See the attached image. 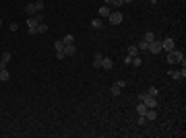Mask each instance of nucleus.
Returning a JSON list of instances; mask_svg holds the SVG:
<instances>
[{
    "instance_id": "4",
    "label": "nucleus",
    "mask_w": 186,
    "mask_h": 138,
    "mask_svg": "<svg viewBox=\"0 0 186 138\" xmlns=\"http://www.w3.org/2000/svg\"><path fill=\"white\" fill-rule=\"evenodd\" d=\"M168 74H170V79H174V81H184L186 68H182V70H170Z\"/></svg>"
},
{
    "instance_id": "3",
    "label": "nucleus",
    "mask_w": 186,
    "mask_h": 138,
    "mask_svg": "<svg viewBox=\"0 0 186 138\" xmlns=\"http://www.w3.org/2000/svg\"><path fill=\"white\" fill-rule=\"evenodd\" d=\"M108 21H110V25H120L122 21H124V14H122L120 11H112L110 17H108Z\"/></svg>"
},
{
    "instance_id": "14",
    "label": "nucleus",
    "mask_w": 186,
    "mask_h": 138,
    "mask_svg": "<svg viewBox=\"0 0 186 138\" xmlns=\"http://www.w3.org/2000/svg\"><path fill=\"white\" fill-rule=\"evenodd\" d=\"M110 93H112V95H114V97H118V95H120V93H122V87H120V85H114V87H112V89H110Z\"/></svg>"
},
{
    "instance_id": "6",
    "label": "nucleus",
    "mask_w": 186,
    "mask_h": 138,
    "mask_svg": "<svg viewBox=\"0 0 186 138\" xmlns=\"http://www.w3.org/2000/svg\"><path fill=\"white\" fill-rule=\"evenodd\" d=\"M147 52H151V54H159V52H161V41H157V39L151 41L149 47H147Z\"/></svg>"
},
{
    "instance_id": "10",
    "label": "nucleus",
    "mask_w": 186,
    "mask_h": 138,
    "mask_svg": "<svg viewBox=\"0 0 186 138\" xmlns=\"http://www.w3.org/2000/svg\"><path fill=\"white\" fill-rule=\"evenodd\" d=\"M145 117H147L149 122H153V120H157V111H155V107H153V109H147V114H145Z\"/></svg>"
},
{
    "instance_id": "17",
    "label": "nucleus",
    "mask_w": 186,
    "mask_h": 138,
    "mask_svg": "<svg viewBox=\"0 0 186 138\" xmlns=\"http://www.w3.org/2000/svg\"><path fill=\"white\" fill-rule=\"evenodd\" d=\"M137 47H139V52H147V47H149V43H147L145 39H141L139 43H137Z\"/></svg>"
},
{
    "instance_id": "21",
    "label": "nucleus",
    "mask_w": 186,
    "mask_h": 138,
    "mask_svg": "<svg viewBox=\"0 0 186 138\" xmlns=\"http://www.w3.org/2000/svg\"><path fill=\"white\" fill-rule=\"evenodd\" d=\"M54 47H56V52H60V50L64 52V41H62V39H56V41H54Z\"/></svg>"
},
{
    "instance_id": "15",
    "label": "nucleus",
    "mask_w": 186,
    "mask_h": 138,
    "mask_svg": "<svg viewBox=\"0 0 186 138\" xmlns=\"http://www.w3.org/2000/svg\"><path fill=\"white\" fill-rule=\"evenodd\" d=\"M8 79H11V72L6 68H2L0 70V81H8Z\"/></svg>"
},
{
    "instance_id": "26",
    "label": "nucleus",
    "mask_w": 186,
    "mask_h": 138,
    "mask_svg": "<svg viewBox=\"0 0 186 138\" xmlns=\"http://www.w3.org/2000/svg\"><path fill=\"white\" fill-rule=\"evenodd\" d=\"M145 122H147V117H145V115H139V120H137V124H139V126H145Z\"/></svg>"
},
{
    "instance_id": "23",
    "label": "nucleus",
    "mask_w": 186,
    "mask_h": 138,
    "mask_svg": "<svg viewBox=\"0 0 186 138\" xmlns=\"http://www.w3.org/2000/svg\"><path fill=\"white\" fill-rule=\"evenodd\" d=\"M62 41H64V46H68V43H75V35H66V37H64V39H62Z\"/></svg>"
},
{
    "instance_id": "8",
    "label": "nucleus",
    "mask_w": 186,
    "mask_h": 138,
    "mask_svg": "<svg viewBox=\"0 0 186 138\" xmlns=\"http://www.w3.org/2000/svg\"><path fill=\"white\" fill-rule=\"evenodd\" d=\"M75 54H77V47H75V43L64 46V56H75Z\"/></svg>"
},
{
    "instance_id": "30",
    "label": "nucleus",
    "mask_w": 186,
    "mask_h": 138,
    "mask_svg": "<svg viewBox=\"0 0 186 138\" xmlns=\"http://www.w3.org/2000/svg\"><path fill=\"white\" fill-rule=\"evenodd\" d=\"M0 27H2V19H0Z\"/></svg>"
},
{
    "instance_id": "13",
    "label": "nucleus",
    "mask_w": 186,
    "mask_h": 138,
    "mask_svg": "<svg viewBox=\"0 0 186 138\" xmlns=\"http://www.w3.org/2000/svg\"><path fill=\"white\" fill-rule=\"evenodd\" d=\"M110 12H112V8L105 4V6H101V8H99V17H110Z\"/></svg>"
},
{
    "instance_id": "5",
    "label": "nucleus",
    "mask_w": 186,
    "mask_h": 138,
    "mask_svg": "<svg viewBox=\"0 0 186 138\" xmlns=\"http://www.w3.org/2000/svg\"><path fill=\"white\" fill-rule=\"evenodd\" d=\"M174 47H176V41L172 37H165L161 41V50H165V52H170V50H174Z\"/></svg>"
},
{
    "instance_id": "28",
    "label": "nucleus",
    "mask_w": 186,
    "mask_h": 138,
    "mask_svg": "<svg viewBox=\"0 0 186 138\" xmlns=\"http://www.w3.org/2000/svg\"><path fill=\"white\" fill-rule=\"evenodd\" d=\"M149 2H153V4H157V2H159V0H149Z\"/></svg>"
},
{
    "instance_id": "11",
    "label": "nucleus",
    "mask_w": 186,
    "mask_h": 138,
    "mask_svg": "<svg viewBox=\"0 0 186 138\" xmlns=\"http://www.w3.org/2000/svg\"><path fill=\"white\" fill-rule=\"evenodd\" d=\"M11 52H2V58H0V64H4V66H6V64H8V62H11Z\"/></svg>"
},
{
    "instance_id": "2",
    "label": "nucleus",
    "mask_w": 186,
    "mask_h": 138,
    "mask_svg": "<svg viewBox=\"0 0 186 138\" xmlns=\"http://www.w3.org/2000/svg\"><path fill=\"white\" fill-rule=\"evenodd\" d=\"M42 11H44V0H35V2H31V4L25 6V12H27V14H35V12H42Z\"/></svg>"
},
{
    "instance_id": "25",
    "label": "nucleus",
    "mask_w": 186,
    "mask_h": 138,
    "mask_svg": "<svg viewBox=\"0 0 186 138\" xmlns=\"http://www.w3.org/2000/svg\"><path fill=\"white\" fill-rule=\"evenodd\" d=\"M46 31H48V25L46 23H39V25H37V33H46Z\"/></svg>"
},
{
    "instance_id": "24",
    "label": "nucleus",
    "mask_w": 186,
    "mask_h": 138,
    "mask_svg": "<svg viewBox=\"0 0 186 138\" xmlns=\"http://www.w3.org/2000/svg\"><path fill=\"white\" fill-rule=\"evenodd\" d=\"M157 93H159V89H157V87H149L147 95H151V97H157Z\"/></svg>"
},
{
    "instance_id": "9",
    "label": "nucleus",
    "mask_w": 186,
    "mask_h": 138,
    "mask_svg": "<svg viewBox=\"0 0 186 138\" xmlns=\"http://www.w3.org/2000/svg\"><path fill=\"white\" fill-rule=\"evenodd\" d=\"M105 4L112 8V6H116V8H120L122 4H124V0H105Z\"/></svg>"
},
{
    "instance_id": "18",
    "label": "nucleus",
    "mask_w": 186,
    "mask_h": 138,
    "mask_svg": "<svg viewBox=\"0 0 186 138\" xmlns=\"http://www.w3.org/2000/svg\"><path fill=\"white\" fill-rule=\"evenodd\" d=\"M101 54H95V58H93V66H95V68H99V66H101Z\"/></svg>"
},
{
    "instance_id": "19",
    "label": "nucleus",
    "mask_w": 186,
    "mask_h": 138,
    "mask_svg": "<svg viewBox=\"0 0 186 138\" xmlns=\"http://www.w3.org/2000/svg\"><path fill=\"white\" fill-rule=\"evenodd\" d=\"M128 56H130V58L139 56V47H137V46H130V47H128Z\"/></svg>"
},
{
    "instance_id": "31",
    "label": "nucleus",
    "mask_w": 186,
    "mask_h": 138,
    "mask_svg": "<svg viewBox=\"0 0 186 138\" xmlns=\"http://www.w3.org/2000/svg\"><path fill=\"white\" fill-rule=\"evenodd\" d=\"M124 2H132V0H124Z\"/></svg>"
},
{
    "instance_id": "27",
    "label": "nucleus",
    "mask_w": 186,
    "mask_h": 138,
    "mask_svg": "<svg viewBox=\"0 0 186 138\" xmlns=\"http://www.w3.org/2000/svg\"><path fill=\"white\" fill-rule=\"evenodd\" d=\"M56 58H58V60H62V58H64V52H62V50H60V52H56Z\"/></svg>"
},
{
    "instance_id": "20",
    "label": "nucleus",
    "mask_w": 186,
    "mask_h": 138,
    "mask_svg": "<svg viewBox=\"0 0 186 138\" xmlns=\"http://www.w3.org/2000/svg\"><path fill=\"white\" fill-rule=\"evenodd\" d=\"M91 27H93V29H101V27H104L101 19H93V21H91Z\"/></svg>"
},
{
    "instance_id": "16",
    "label": "nucleus",
    "mask_w": 186,
    "mask_h": 138,
    "mask_svg": "<svg viewBox=\"0 0 186 138\" xmlns=\"http://www.w3.org/2000/svg\"><path fill=\"white\" fill-rule=\"evenodd\" d=\"M143 39H145L147 43H151V41H155V33H153V31H149V33L143 35Z\"/></svg>"
},
{
    "instance_id": "29",
    "label": "nucleus",
    "mask_w": 186,
    "mask_h": 138,
    "mask_svg": "<svg viewBox=\"0 0 186 138\" xmlns=\"http://www.w3.org/2000/svg\"><path fill=\"white\" fill-rule=\"evenodd\" d=\"M2 68H6V66H4V64H0V70H2Z\"/></svg>"
},
{
    "instance_id": "7",
    "label": "nucleus",
    "mask_w": 186,
    "mask_h": 138,
    "mask_svg": "<svg viewBox=\"0 0 186 138\" xmlns=\"http://www.w3.org/2000/svg\"><path fill=\"white\" fill-rule=\"evenodd\" d=\"M99 68H105V70L114 68V60H112V58H101V66H99Z\"/></svg>"
},
{
    "instance_id": "22",
    "label": "nucleus",
    "mask_w": 186,
    "mask_h": 138,
    "mask_svg": "<svg viewBox=\"0 0 186 138\" xmlns=\"http://www.w3.org/2000/svg\"><path fill=\"white\" fill-rule=\"evenodd\" d=\"M130 64H132V66H135V68H139L141 64H143V60H141L139 56H135V58H132V60H130Z\"/></svg>"
},
{
    "instance_id": "1",
    "label": "nucleus",
    "mask_w": 186,
    "mask_h": 138,
    "mask_svg": "<svg viewBox=\"0 0 186 138\" xmlns=\"http://www.w3.org/2000/svg\"><path fill=\"white\" fill-rule=\"evenodd\" d=\"M168 64H172V66H174V64H182V66H184L186 64V58H184V52H180V50H170V52H168Z\"/></svg>"
},
{
    "instance_id": "12",
    "label": "nucleus",
    "mask_w": 186,
    "mask_h": 138,
    "mask_svg": "<svg viewBox=\"0 0 186 138\" xmlns=\"http://www.w3.org/2000/svg\"><path fill=\"white\" fill-rule=\"evenodd\" d=\"M147 109H149V107L143 103V101H141V103L137 105V114H139V115H145V114H147Z\"/></svg>"
}]
</instances>
